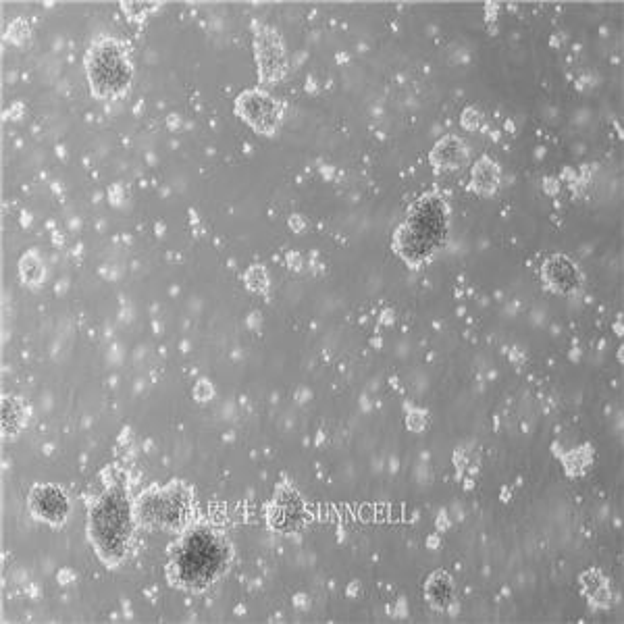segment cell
Segmentation results:
<instances>
[{"instance_id":"1","label":"cell","mask_w":624,"mask_h":624,"mask_svg":"<svg viewBox=\"0 0 624 624\" xmlns=\"http://www.w3.org/2000/svg\"><path fill=\"white\" fill-rule=\"evenodd\" d=\"M86 69L92 94L98 98H117L132 82V63L125 55V48L111 38L100 40L90 48Z\"/></svg>"},{"instance_id":"2","label":"cell","mask_w":624,"mask_h":624,"mask_svg":"<svg viewBox=\"0 0 624 624\" xmlns=\"http://www.w3.org/2000/svg\"><path fill=\"white\" fill-rule=\"evenodd\" d=\"M446 233L444 204L435 198L421 200L398 233V248L408 260H423L431 254Z\"/></svg>"},{"instance_id":"7","label":"cell","mask_w":624,"mask_h":624,"mask_svg":"<svg viewBox=\"0 0 624 624\" xmlns=\"http://www.w3.org/2000/svg\"><path fill=\"white\" fill-rule=\"evenodd\" d=\"M142 514L144 518L152 520V523L156 525H163V527H173L177 523H181V516H184V508H181V504L173 502L171 496H159L150 500L148 504H144L142 508Z\"/></svg>"},{"instance_id":"3","label":"cell","mask_w":624,"mask_h":624,"mask_svg":"<svg viewBox=\"0 0 624 624\" xmlns=\"http://www.w3.org/2000/svg\"><path fill=\"white\" fill-rule=\"evenodd\" d=\"M225 564L223 545L208 533L194 535L186 541L179 554L177 566L181 581L190 585H204L213 581Z\"/></svg>"},{"instance_id":"9","label":"cell","mask_w":624,"mask_h":624,"mask_svg":"<svg viewBox=\"0 0 624 624\" xmlns=\"http://www.w3.org/2000/svg\"><path fill=\"white\" fill-rule=\"evenodd\" d=\"M11 416H13V425H15V431H17V427H19V419H21V408H19V404L13 400V406H11V400L7 398L5 400V414H3V419H5V431L9 433V429H11Z\"/></svg>"},{"instance_id":"6","label":"cell","mask_w":624,"mask_h":624,"mask_svg":"<svg viewBox=\"0 0 624 624\" xmlns=\"http://www.w3.org/2000/svg\"><path fill=\"white\" fill-rule=\"evenodd\" d=\"M32 510L48 523H61L69 512V502L57 487H38L32 496Z\"/></svg>"},{"instance_id":"5","label":"cell","mask_w":624,"mask_h":624,"mask_svg":"<svg viewBox=\"0 0 624 624\" xmlns=\"http://www.w3.org/2000/svg\"><path fill=\"white\" fill-rule=\"evenodd\" d=\"M238 113L250 125H254L258 132H271L277 123V119H279V109H277L275 100L260 90H252V92H246L240 96Z\"/></svg>"},{"instance_id":"4","label":"cell","mask_w":624,"mask_h":624,"mask_svg":"<svg viewBox=\"0 0 624 624\" xmlns=\"http://www.w3.org/2000/svg\"><path fill=\"white\" fill-rule=\"evenodd\" d=\"M129 529V508L119 493H109L100 500L92 514V537L98 550L107 558H117L123 552Z\"/></svg>"},{"instance_id":"8","label":"cell","mask_w":624,"mask_h":624,"mask_svg":"<svg viewBox=\"0 0 624 624\" xmlns=\"http://www.w3.org/2000/svg\"><path fill=\"white\" fill-rule=\"evenodd\" d=\"M543 275L548 277V281L558 290H572L577 285V271L572 267L566 258H554L550 260V265L543 269Z\"/></svg>"}]
</instances>
